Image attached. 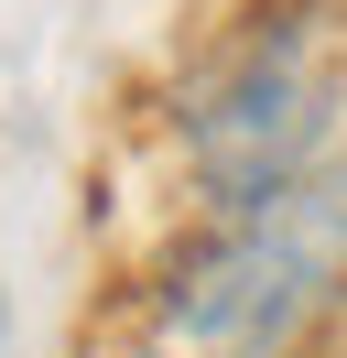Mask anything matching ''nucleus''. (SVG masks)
Returning a JSON list of instances; mask_svg holds the SVG:
<instances>
[{
	"mask_svg": "<svg viewBox=\"0 0 347 358\" xmlns=\"http://www.w3.org/2000/svg\"><path fill=\"white\" fill-rule=\"evenodd\" d=\"M337 282H347V185L304 174L217 206L185 239V261L163 271V326L195 358H282Z\"/></svg>",
	"mask_w": 347,
	"mask_h": 358,
	"instance_id": "f257e3e1",
	"label": "nucleus"
},
{
	"mask_svg": "<svg viewBox=\"0 0 347 358\" xmlns=\"http://www.w3.org/2000/svg\"><path fill=\"white\" fill-rule=\"evenodd\" d=\"M325 131H337V55H325L315 0L239 22L185 87V141H195V174L217 185V206L325 174L315 163Z\"/></svg>",
	"mask_w": 347,
	"mask_h": 358,
	"instance_id": "f03ea898",
	"label": "nucleus"
},
{
	"mask_svg": "<svg viewBox=\"0 0 347 358\" xmlns=\"http://www.w3.org/2000/svg\"><path fill=\"white\" fill-rule=\"evenodd\" d=\"M120 358H163V348H120Z\"/></svg>",
	"mask_w": 347,
	"mask_h": 358,
	"instance_id": "7ed1b4c3",
	"label": "nucleus"
}]
</instances>
